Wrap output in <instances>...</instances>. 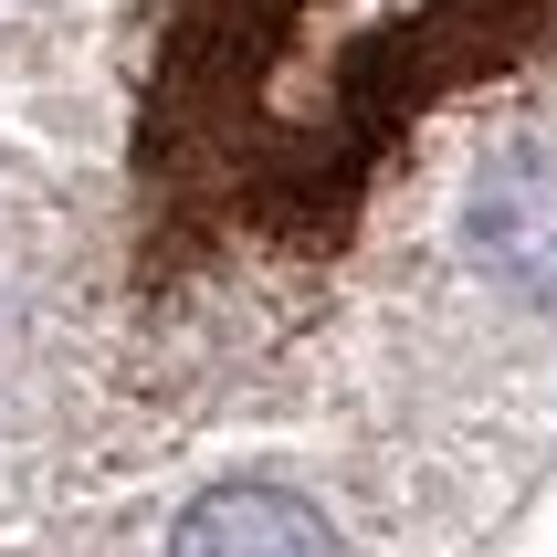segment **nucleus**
Returning <instances> with one entry per match:
<instances>
[{
	"label": "nucleus",
	"instance_id": "f257e3e1",
	"mask_svg": "<svg viewBox=\"0 0 557 557\" xmlns=\"http://www.w3.org/2000/svg\"><path fill=\"white\" fill-rule=\"evenodd\" d=\"M169 557H347V536L284 484H221L169 527Z\"/></svg>",
	"mask_w": 557,
	"mask_h": 557
}]
</instances>
